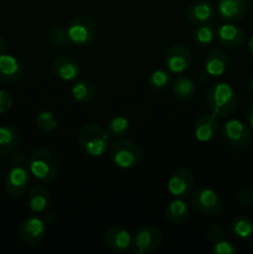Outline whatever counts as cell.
Masks as SVG:
<instances>
[{
	"label": "cell",
	"mask_w": 253,
	"mask_h": 254,
	"mask_svg": "<svg viewBox=\"0 0 253 254\" xmlns=\"http://www.w3.org/2000/svg\"><path fill=\"white\" fill-rule=\"evenodd\" d=\"M30 184V171L24 153H16L7 160V173L4 189L11 197H20L26 192Z\"/></svg>",
	"instance_id": "cell-1"
},
{
	"label": "cell",
	"mask_w": 253,
	"mask_h": 254,
	"mask_svg": "<svg viewBox=\"0 0 253 254\" xmlns=\"http://www.w3.org/2000/svg\"><path fill=\"white\" fill-rule=\"evenodd\" d=\"M237 94L226 82L213 84L206 93V104L216 117H230L237 109Z\"/></svg>",
	"instance_id": "cell-2"
},
{
	"label": "cell",
	"mask_w": 253,
	"mask_h": 254,
	"mask_svg": "<svg viewBox=\"0 0 253 254\" xmlns=\"http://www.w3.org/2000/svg\"><path fill=\"white\" fill-rule=\"evenodd\" d=\"M27 168L37 180L49 183L55 180L60 174V161L49 149H37L30 155Z\"/></svg>",
	"instance_id": "cell-3"
},
{
	"label": "cell",
	"mask_w": 253,
	"mask_h": 254,
	"mask_svg": "<svg viewBox=\"0 0 253 254\" xmlns=\"http://www.w3.org/2000/svg\"><path fill=\"white\" fill-rule=\"evenodd\" d=\"M78 143L82 150L89 156L104 155L109 146V135L104 128L96 123H88L78 133Z\"/></svg>",
	"instance_id": "cell-4"
},
{
	"label": "cell",
	"mask_w": 253,
	"mask_h": 254,
	"mask_svg": "<svg viewBox=\"0 0 253 254\" xmlns=\"http://www.w3.org/2000/svg\"><path fill=\"white\" fill-rule=\"evenodd\" d=\"M109 156L118 168L134 169L140 164L143 153L139 145L129 139H118L112 144Z\"/></svg>",
	"instance_id": "cell-5"
},
{
	"label": "cell",
	"mask_w": 253,
	"mask_h": 254,
	"mask_svg": "<svg viewBox=\"0 0 253 254\" xmlns=\"http://www.w3.org/2000/svg\"><path fill=\"white\" fill-rule=\"evenodd\" d=\"M97 25L87 15H78L67 26V34L71 45L84 47L91 45L97 37Z\"/></svg>",
	"instance_id": "cell-6"
},
{
	"label": "cell",
	"mask_w": 253,
	"mask_h": 254,
	"mask_svg": "<svg viewBox=\"0 0 253 254\" xmlns=\"http://www.w3.org/2000/svg\"><path fill=\"white\" fill-rule=\"evenodd\" d=\"M191 206L201 215L216 216L222 211L223 201L215 190L210 188H200L191 193Z\"/></svg>",
	"instance_id": "cell-7"
},
{
	"label": "cell",
	"mask_w": 253,
	"mask_h": 254,
	"mask_svg": "<svg viewBox=\"0 0 253 254\" xmlns=\"http://www.w3.org/2000/svg\"><path fill=\"white\" fill-rule=\"evenodd\" d=\"M223 141L235 148H246L252 141V133L248 126L240 119H230L221 127Z\"/></svg>",
	"instance_id": "cell-8"
},
{
	"label": "cell",
	"mask_w": 253,
	"mask_h": 254,
	"mask_svg": "<svg viewBox=\"0 0 253 254\" xmlns=\"http://www.w3.org/2000/svg\"><path fill=\"white\" fill-rule=\"evenodd\" d=\"M193 175L189 169L180 166L173 170L168 180V190L170 195L178 198H186L192 193Z\"/></svg>",
	"instance_id": "cell-9"
},
{
	"label": "cell",
	"mask_w": 253,
	"mask_h": 254,
	"mask_svg": "<svg viewBox=\"0 0 253 254\" xmlns=\"http://www.w3.org/2000/svg\"><path fill=\"white\" fill-rule=\"evenodd\" d=\"M192 64V54L184 45H173L165 52L166 68L171 73L183 74Z\"/></svg>",
	"instance_id": "cell-10"
},
{
	"label": "cell",
	"mask_w": 253,
	"mask_h": 254,
	"mask_svg": "<svg viewBox=\"0 0 253 254\" xmlns=\"http://www.w3.org/2000/svg\"><path fill=\"white\" fill-rule=\"evenodd\" d=\"M163 243V235L160 230L153 226L141 227L134 233L133 246L138 253H149L158 250Z\"/></svg>",
	"instance_id": "cell-11"
},
{
	"label": "cell",
	"mask_w": 253,
	"mask_h": 254,
	"mask_svg": "<svg viewBox=\"0 0 253 254\" xmlns=\"http://www.w3.org/2000/svg\"><path fill=\"white\" fill-rule=\"evenodd\" d=\"M46 233V223L37 216L25 218L19 226V235L21 240L29 246H36L42 241Z\"/></svg>",
	"instance_id": "cell-12"
},
{
	"label": "cell",
	"mask_w": 253,
	"mask_h": 254,
	"mask_svg": "<svg viewBox=\"0 0 253 254\" xmlns=\"http://www.w3.org/2000/svg\"><path fill=\"white\" fill-rule=\"evenodd\" d=\"M104 242L112 252L123 254L131 248L133 237L124 228L119 226H111L104 233Z\"/></svg>",
	"instance_id": "cell-13"
},
{
	"label": "cell",
	"mask_w": 253,
	"mask_h": 254,
	"mask_svg": "<svg viewBox=\"0 0 253 254\" xmlns=\"http://www.w3.org/2000/svg\"><path fill=\"white\" fill-rule=\"evenodd\" d=\"M52 73L60 81H73L81 73V66L73 57L68 55H61L52 62Z\"/></svg>",
	"instance_id": "cell-14"
},
{
	"label": "cell",
	"mask_w": 253,
	"mask_h": 254,
	"mask_svg": "<svg viewBox=\"0 0 253 254\" xmlns=\"http://www.w3.org/2000/svg\"><path fill=\"white\" fill-rule=\"evenodd\" d=\"M25 73V66L19 59L11 55H0V81L11 83L22 78Z\"/></svg>",
	"instance_id": "cell-15"
},
{
	"label": "cell",
	"mask_w": 253,
	"mask_h": 254,
	"mask_svg": "<svg viewBox=\"0 0 253 254\" xmlns=\"http://www.w3.org/2000/svg\"><path fill=\"white\" fill-rule=\"evenodd\" d=\"M228 56L222 49L213 47L206 55L203 69L208 77H221L227 72Z\"/></svg>",
	"instance_id": "cell-16"
},
{
	"label": "cell",
	"mask_w": 253,
	"mask_h": 254,
	"mask_svg": "<svg viewBox=\"0 0 253 254\" xmlns=\"http://www.w3.org/2000/svg\"><path fill=\"white\" fill-rule=\"evenodd\" d=\"M216 40L227 49H238L245 44V32L232 24L221 25L216 29Z\"/></svg>",
	"instance_id": "cell-17"
},
{
	"label": "cell",
	"mask_w": 253,
	"mask_h": 254,
	"mask_svg": "<svg viewBox=\"0 0 253 254\" xmlns=\"http://www.w3.org/2000/svg\"><path fill=\"white\" fill-rule=\"evenodd\" d=\"M195 136L198 141H208L220 130V122L215 114H202L195 123Z\"/></svg>",
	"instance_id": "cell-18"
},
{
	"label": "cell",
	"mask_w": 253,
	"mask_h": 254,
	"mask_svg": "<svg viewBox=\"0 0 253 254\" xmlns=\"http://www.w3.org/2000/svg\"><path fill=\"white\" fill-rule=\"evenodd\" d=\"M215 15L213 5L208 0H197L192 2L186 10V17L193 25H201L210 22Z\"/></svg>",
	"instance_id": "cell-19"
},
{
	"label": "cell",
	"mask_w": 253,
	"mask_h": 254,
	"mask_svg": "<svg viewBox=\"0 0 253 254\" xmlns=\"http://www.w3.org/2000/svg\"><path fill=\"white\" fill-rule=\"evenodd\" d=\"M247 10L246 0H220L217 5L218 15L226 21H238L242 19Z\"/></svg>",
	"instance_id": "cell-20"
},
{
	"label": "cell",
	"mask_w": 253,
	"mask_h": 254,
	"mask_svg": "<svg viewBox=\"0 0 253 254\" xmlns=\"http://www.w3.org/2000/svg\"><path fill=\"white\" fill-rule=\"evenodd\" d=\"M50 203V192L44 185H34L27 193V205L34 213H44Z\"/></svg>",
	"instance_id": "cell-21"
},
{
	"label": "cell",
	"mask_w": 253,
	"mask_h": 254,
	"mask_svg": "<svg viewBox=\"0 0 253 254\" xmlns=\"http://www.w3.org/2000/svg\"><path fill=\"white\" fill-rule=\"evenodd\" d=\"M190 216V210L184 198H178L169 202L165 207V218L170 223L174 225H180L185 222Z\"/></svg>",
	"instance_id": "cell-22"
},
{
	"label": "cell",
	"mask_w": 253,
	"mask_h": 254,
	"mask_svg": "<svg viewBox=\"0 0 253 254\" xmlns=\"http://www.w3.org/2000/svg\"><path fill=\"white\" fill-rule=\"evenodd\" d=\"M171 89H173V94L176 99L181 102H188L195 96L196 84L190 77L179 76L173 82Z\"/></svg>",
	"instance_id": "cell-23"
},
{
	"label": "cell",
	"mask_w": 253,
	"mask_h": 254,
	"mask_svg": "<svg viewBox=\"0 0 253 254\" xmlns=\"http://www.w3.org/2000/svg\"><path fill=\"white\" fill-rule=\"evenodd\" d=\"M20 143V136L14 128L0 127V155L11 154Z\"/></svg>",
	"instance_id": "cell-24"
},
{
	"label": "cell",
	"mask_w": 253,
	"mask_h": 254,
	"mask_svg": "<svg viewBox=\"0 0 253 254\" xmlns=\"http://www.w3.org/2000/svg\"><path fill=\"white\" fill-rule=\"evenodd\" d=\"M71 94L74 101L78 103H88L94 98L96 88H94V84L88 79H78L72 86Z\"/></svg>",
	"instance_id": "cell-25"
},
{
	"label": "cell",
	"mask_w": 253,
	"mask_h": 254,
	"mask_svg": "<svg viewBox=\"0 0 253 254\" xmlns=\"http://www.w3.org/2000/svg\"><path fill=\"white\" fill-rule=\"evenodd\" d=\"M216 39V27L210 22L197 25L192 34V40L198 47H206Z\"/></svg>",
	"instance_id": "cell-26"
},
{
	"label": "cell",
	"mask_w": 253,
	"mask_h": 254,
	"mask_svg": "<svg viewBox=\"0 0 253 254\" xmlns=\"http://www.w3.org/2000/svg\"><path fill=\"white\" fill-rule=\"evenodd\" d=\"M231 231L236 237L247 240L253 236V221L246 216H236L230 223Z\"/></svg>",
	"instance_id": "cell-27"
},
{
	"label": "cell",
	"mask_w": 253,
	"mask_h": 254,
	"mask_svg": "<svg viewBox=\"0 0 253 254\" xmlns=\"http://www.w3.org/2000/svg\"><path fill=\"white\" fill-rule=\"evenodd\" d=\"M47 40L54 50H67L71 45L67 29H64L63 26L51 27L47 34Z\"/></svg>",
	"instance_id": "cell-28"
},
{
	"label": "cell",
	"mask_w": 253,
	"mask_h": 254,
	"mask_svg": "<svg viewBox=\"0 0 253 254\" xmlns=\"http://www.w3.org/2000/svg\"><path fill=\"white\" fill-rule=\"evenodd\" d=\"M106 130L108 133V135L112 136V138L121 139L129 133V130H130V123H129V121L126 117L117 116L107 123Z\"/></svg>",
	"instance_id": "cell-29"
},
{
	"label": "cell",
	"mask_w": 253,
	"mask_h": 254,
	"mask_svg": "<svg viewBox=\"0 0 253 254\" xmlns=\"http://www.w3.org/2000/svg\"><path fill=\"white\" fill-rule=\"evenodd\" d=\"M170 74L165 69H155V71L151 72V74L149 76L148 84L153 91H163V89L168 88L170 86Z\"/></svg>",
	"instance_id": "cell-30"
},
{
	"label": "cell",
	"mask_w": 253,
	"mask_h": 254,
	"mask_svg": "<svg viewBox=\"0 0 253 254\" xmlns=\"http://www.w3.org/2000/svg\"><path fill=\"white\" fill-rule=\"evenodd\" d=\"M36 126L41 131L49 133V131L55 130L59 127V122H57L54 113H51V112H42L37 117Z\"/></svg>",
	"instance_id": "cell-31"
},
{
	"label": "cell",
	"mask_w": 253,
	"mask_h": 254,
	"mask_svg": "<svg viewBox=\"0 0 253 254\" xmlns=\"http://www.w3.org/2000/svg\"><path fill=\"white\" fill-rule=\"evenodd\" d=\"M206 237L211 241V242L216 243L218 241L223 240L225 237V233H223L222 227H221L218 223H211L206 228Z\"/></svg>",
	"instance_id": "cell-32"
},
{
	"label": "cell",
	"mask_w": 253,
	"mask_h": 254,
	"mask_svg": "<svg viewBox=\"0 0 253 254\" xmlns=\"http://www.w3.org/2000/svg\"><path fill=\"white\" fill-rule=\"evenodd\" d=\"M212 251L213 253L216 254H233L237 252L235 246H233L231 242H228V241H225V240H221L218 241V242H216L215 246H213Z\"/></svg>",
	"instance_id": "cell-33"
},
{
	"label": "cell",
	"mask_w": 253,
	"mask_h": 254,
	"mask_svg": "<svg viewBox=\"0 0 253 254\" xmlns=\"http://www.w3.org/2000/svg\"><path fill=\"white\" fill-rule=\"evenodd\" d=\"M12 106V96L9 91H0V113L6 112Z\"/></svg>",
	"instance_id": "cell-34"
},
{
	"label": "cell",
	"mask_w": 253,
	"mask_h": 254,
	"mask_svg": "<svg viewBox=\"0 0 253 254\" xmlns=\"http://www.w3.org/2000/svg\"><path fill=\"white\" fill-rule=\"evenodd\" d=\"M237 202L241 206H250L253 203V189H246L237 196Z\"/></svg>",
	"instance_id": "cell-35"
},
{
	"label": "cell",
	"mask_w": 253,
	"mask_h": 254,
	"mask_svg": "<svg viewBox=\"0 0 253 254\" xmlns=\"http://www.w3.org/2000/svg\"><path fill=\"white\" fill-rule=\"evenodd\" d=\"M246 121H247L248 126H251V128H253V103L246 111Z\"/></svg>",
	"instance_id": "cell-36"
},
{
	"label": "cell",
	"mask_w": 253,
	"mask_h": 254,
	"mask_svg": "<svg viewBox=\"0 0 253 254\" xmlns=\"http://www.w3.org/2000/svg\"><path fill=\"white\" fill-rule=\"evenodd\" d=\"M7 49V45H6V41H5L4 37L0 35V55L5 54V51H6Z\"/></svg>",
	"instance_id": "cell-37"
},
{
	"label": "cell",
	"mask_w": 253,
	"mask_h": 254,
	"mask_svg": "<svg viewBox=\"0 0 253 254\" xmlns=\"http://www.w3.org/2000/svg\"><path fill=\"white\" fill-rule=\"evenodd\" d=\"M248 45H250V50H251V52H252V54H253V36H252V39L250 40V44H248Z\"/></svg>",
	"instance_id": "cell-38"
},
{
	"label": "cell",
	"mask_w": 253,
	"mask_h": 254,
	"mask_svg": "<svg viewBox=\"0 0 253 254\" xmlns=\"http://www.w3.org/2000/svg\"><path fill=\"white\" fill-rule=\"evenodd\" d=\"M251 92H252V94H253V79H252V82H251Z\"/></svg>",
	"instance_id": "cell-39"
}]
</instances>
